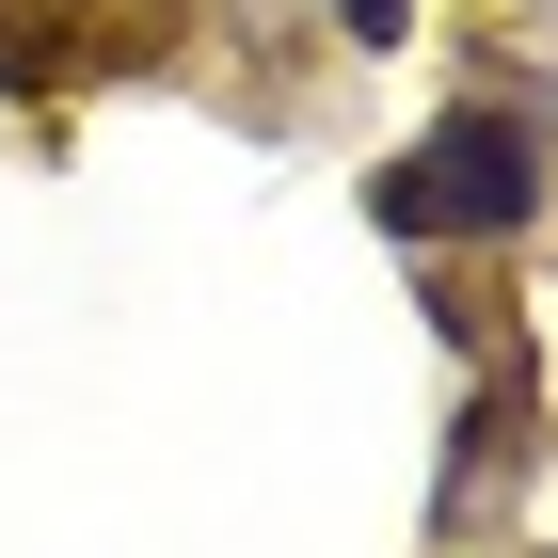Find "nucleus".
<instances>
[{
	"instance_id": "1",
	"label": "nucleus",
	"mask_w": 558,
	"mask_h": 558,
	"mask_svg": "<svg viewBox=\"0 0 558 558\" xmlns=\"http://www.w3.org/2000/svg\"><path fill=\"white\" fill-rule=\"evenodd\" d=\"M367 208H384L399 240H495V223H526V208H543V160H526V129H511V112H447V129H430L415 160L367 192Z\"/></svg>"
},
{
	"instance_id": "2",
	"label": "nucleus",
	"mask_w": 558,
	"mask_h": 558,
	"mask_svg": "<svg viewBox=\"0 0 558 558\" xmlns=\"http://www.w3.org/2000/svg\"><path fill=\"white\" fill-rule=\"evenodd\" d=\"M336 16H351L367 48H399V16H415V0H336Z\"/></svg>"
},
{
	"instance_id": "3",
	"label": "nucleus",
	"mask_w": 558,
	"mask_h": 558,
	"mask_svg": "<svg viewBox=\"0 0 558 558\" xmlns=\"http://www.w3.org/2000/svg\"><path fill=\"white\" fill-rule=\"evenodd\" d=\"M16 16H33V0H0V33H16Z\"/></svg>"
}]
</instances>
